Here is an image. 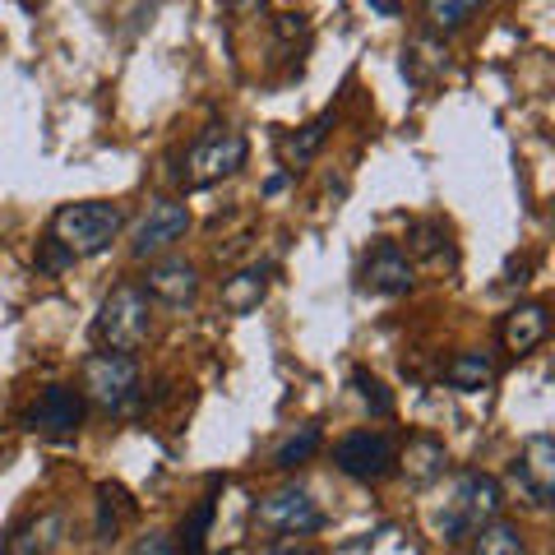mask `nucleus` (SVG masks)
Returning <instances> with one entry per match:
<instances>
[{
  "instance_id": "12",
  "label": "nucleus",
  "mask_w": 555,
  "mask_h": 555,
  "mask_svg": "<svg viewBox=\"0 0 555 555\" xmlns=\"http://www.w3.org/2000/svg\"><path fill=\"white\" fill-rule=\"evenodd\" d=\"M61 537H65V514L42 509V514L24 518V524L5 537V551L0 555H51L61 546Z\"/></svg>"
},
{
  "instance_id": "17",
  "label": "nucleus",
  "mask_w": 555,
  "mask_h": 555,
  "mask_svg": "<svg viewBox=\"0 0 555 555\" xmlns=\"http://www.w3.org/2000/svg\"><path fill=\"white\" fill-rule=\"evenodd\" d=\"M444 379H449L454 389H467V393L486 389V385L495 379V361L486 357V352H459V357L444 366Z\"/></svg>"
},
{
  "instance_id": "23",
  "label": "nucleus",
  "mask_w": 555,
  "mask_h": 555,
  "mask_svg": "<svg viewBox=\"0 0 555 555\" xmlns=\"http://www.w3.org/2000/svg\"><path fill=\"white\" fill-rule=\"evenodd\" d=\"M214 514H218L214 500H199L195 514L181 524V551L185 555H204V537H208V528H214Z\"/></svg>"
},
{
  "instance_id": "19",
  "label": "nucleus",
  "mask_w": 555,
  "mask_h": 555,
  "mask_svg": "<svg viewBox=\"0 0 555 555\" xmlns=\"http://www.w3.org/2000/svg\"><path fill=\"white\" fill-rule=\"evenodd\" d=\"M328 126H334V112H324V116H315L310 126H301L297 134H287L283 139V158L292 163V167H301V163H310L320 153V144L328 139Z\"/></svg>"
},
{
  "instance_id": "29",
  "label": "nucleus",
  "mask_w": 555,
  "mask_h": 555,
  "mask_svg": "<svg viewBox=\"0 0 555 555\" xmlns=\"http://www.w3.org/2000/svg\"><path fill=\"white\" fill-rule=\"evenodd\" d=\"M228 10L232 14H259L264 10V0H228Z\"/></svg>"
},
{
  "instance_id": "18",
  "label": "nucleus",
  "mask_w": 555,
  "mask_h": 555,
  "mask_svg": "<svg viewBox=\"0 0 555 555\" xmlns=\"http://www.w3.org/2000/svg\"><path fill=\"white\" fill-rule=\"evenodd\" d=\"M467 555H524V532H518V524L491 518L486 528L473 532V551Z\"/></svg>"
},
{
  "instance_id": "9",
  "label": "nucleus",
  "mask_w": 555,
  "mask_h": 555,
  "mask_svg": "<svg viewBox=\"0 0 555 555\" xmlns=\"http://www.w3.org/2000/svg\"><path fill=\"white\" fill-rule=\"evenodd\" d=\"M185 228H190L185 204H177V199L149 204V214L139 218V228H134L130 255H134V259H149V255H158V250H167V246H177V241L185 236Z\"/></svg>"
},
{
  "instance_id": "30",
  "label": "nucleus",
  "mask_w": 555,
  "mask_h": 555,
  "mask_svg": "<svg viewBox=\"0 0 555 555\" xmlns=\"http://www.w3.org/2000/svg\"><path fill=\"white\" fill-rule=\"evenodd\" d=\"M273 555H320V551H310V546H287V551H273Z\"/></svg>"
},
{
  "instance_id": "11",
  "label": "nucleus",
  "mask_w": 555,
  "mask_h": 555,
  "mask_svg": "<svg viewBox=\"0 0 555 555\" xmlns=\"http://www.w3.org/2000/svg\"><path fill=\"white\" fill-rule=\"evenodd\" d=\"M361 287L379 292V297H403L412 292V259L398 241H379V246L366 255L361 264Z\"/></svg>"
},
{
  "instance_id": "4",
  "label": "nucleus",
  "mask_w": 555,
  "mask_h": 555,
  "mask_svg": "<svg viewBox=\"0 0 555 555\" xmlns=\"http://www.w3.org/2000/svg\"><path fill=\"white\" fill-rule=\"evenodd\" d=\"M89 403L98 408H126L130 398L139 393V366L130 352H93L89 361H83V389H79Z\"/></svg>"
},
{
  "instance_id": "27",
  "label": "nucleus",
  "mask_w": 555,
  "mask_h": 555,
  "mask_svg": "<svg viewBox=\"0 0 555 555\" xmlns=\"http://www.w3.org/2000/svg\"><path fill=\"white\" fill-rule=\"evenodd\" d=\"M134 555H177V542H171V537H163V532H149L144 542L134 546Z\"/></svg>"
},
{
  "instance_id": "16",
  "label": "nucleus",
  "mask_w": 555,
  "mask_h": 555,
  "mask_svg": "<svg viewBox=\"0 0 555 555\" xmlns=\"http://www.w3.org/2000/svg\"><path fill=\"white\" fill-rule=\"evenodd\" d=\"M444 463H449V459H444V444L430 440V436H416V440L403 449V473H408V481H416V486L444 477Z\"/></svg>"
},
{
  "instance_id": "15",
  "label": "nucleus",
  "mask_w": 555,
  "mask_h": 555,
  "mask_svg": "<svg viewBox=\"0 0 555 555\" xmlns=\"http://www.w3.org/2000/svg\"><path fill=\"white\" fill-rule=\"evenodd\" d=\"M264 292H269V264H250L222 283V306H228L232 315H250V310H259V301H264Z\"/></svg>"
},
{
  "instance_id": "31",
  "label": "nucleus",
  "mask_w": 555,
  "mask_h": 555,
  "mask_svg": "<svg viewBox=\"0 0 555 555\" xmlns=\"http://www.w3.org/2000/svg\"><path fill=\"white\" fill-rule=\"evenodd\" d=\"M214 555H228V551H214Z\"/></svg>"
},
{
  "instance_id": "3",
  "label": "nucleus",
  "mask_w": 555,
  "mask_h": 555,
  "mask_svg": "<svg viewBox=\"0 0 555 555\" xmlns=\"http://www.w3.org/2000/svg\"><path fill=\"white\" fill-rule=\"evenodd\" d=\"M153 328V310H149V292L139 283H120L107 292V301L98 306L93 320V343L102 352H134Z\"/></svg>"
},
{
  "instance_id": "22",
  "label": "nucleus",
  "mask_w": 555,
  "mask_h": 555,
  "mask_svg": "<svg viewBox=\"0 0 555 555\" xmlns=\"http://www.w3.org/2000/svg\"><path fill=\"white\" fill-rule=\"evenodd\" d=\"M126 514H130L126 491H120V486H102L98 491V537L102 542H112V537L120 532V518Z\"/></svg>"
},
{
  "instance_id": "28",
  "label": "nucleus",
  "mask_w": 555,
  "mask_h": 555,
  "mask_svg": "<svg viewBox=\"0 0 555 555\" xmlns=\"http://www.w3.org/2000/svg\"><path fill=\"white\" fill-rule=\"evenodd\" d=\"M278 38H283V42H292V38H301V33H306V14H278Z\"/></svg>"
},
{
  "instance_id": "26",
  "label": "nucleus",
  "mask_w": 555,
  "mask_h": 555,
  "mask_svg": "<svg viewBox=\"0 0 555 555\" xmlns=\"http://www.w3.org/2000/svg\"><path fill=\"white\" fill-rule=\"evenodd\" d=\"M69 264H75V255H69L56 236H47V241H42V255H38V269H42V273H61V269H69Z\"/></svg>"
},
{
  "instance_id": "1",
  "label": "nucleus",
  "mask_w": 555,
  "mask_h": 555,
  "mask_svg": "<svg viewBox=\"0 0 555 555\" xmlns=\"http://www.w3.org/2000/svg\"><path fill=\"white\" fill-rule=\"evenodd\" d=\"M500 505H505V491H500L495 477L463 473V477H454L444 505L436 509V528H440L444 542H467L477 528H486L500 514Z\"/></svg>"
},
{
  "instance_id": "24",
  "label": "nucleus",
  "mask_w": 555,
  "mask_h": 555,
  "mask_svg": "<svg viewBox=\"0 0 555 555\" xmlns=\"http://www.w3.org/2000/svg\"><path fill=\"white\" fill-rule=\"evenodd\" d=\"M352 385H357V393H361V403H366L375 416H389V412H393L389 389L379 385V379H375L371 371H352Z\"/></svg>"
},
{
  "instance_id": "21",
  "label": "nucleus",
  "mask_w": 555,
  "mask_h": 555,
  "mask_svg": "<svg viewBox=\"0 0 555 555\" xmlns=\"http://www.w3.org/2000/svg\"><path fill=\"white\" fill-rule=\"evenodd\" d=\"M486 5V0H426V20L430 28H440V33H454L463 28L473 14Z\"/></svg>"
},
{
  "instance_id": "25",
  "label": "nucleus",
  "mask_w": 555,
  "mask_h": 555,
  "mask_svg": "<svg viewBox=\"0 0 555 555\" xmlns=\"http://www.w3.org/2000/svg\"><path fill=\"white\" fill-rule=\"evenodd\" d=\"M440 241H444V228H440V222H422V228H412L408 250H412V255H436V250H440Z\"/></svg>"
},
{
  "instance_id": "5",
  "label": "nucleus",
  "mask_w": 555,
  "mask_h": 555,
  "mask_svg": "<svg viewBox=\"0 0 555 555\" xmlns=\"http://www.w3.org/2000/svg\"><path fill=\"white\" fill-rule=\"evenodd\" d=\"M246 167V134L236 130H208L185 158V181L190 185H218Z\"/></svg>"
},
{
  "instance_id": "6",
  "label": "nucleus",
  "mask_w": 555,
  "mask_h": 555,
  "mask_svg": "<svg viewBox=\"0 0 555 555\" xmlns=\"http://www.w3.org/2000/svg\"><path fill=\"white\" fill-rule=\"evenodd\" d=\"M255 524L278 537H301V532H315L324 524V514L306 486H283V491L255 500Z\"/></svg>"
},
{
  "instance_id": "10",
  "label": "nucleus",
  "mask_w": 555,
  "mask_h": 555,
  "mask_svg": "<svg viewBox=\"0 0 555 555\" xmlns=\"http://www.w3.org/2000/svg\"><path fill=\"white\" fill-rule=\"evenodd\" d=\"M509 477H514V486H524V495L532 505H551V495H555V440L532 436L524 444V454L514 459Z\"/></svg>"
},
{
  "instance_id": "20",
  "label": "nucleus",
  "mask_w": 555,
  "mask_h": 555,
  "mask_svg": "<svg viewBox=\"0 0 555 555\" xmlns=\"http://www.w3.org/2000/svg\"><path fill=\"white\" fill-rule=\"evenodd\" d=\"M324 444V436H320V426H301L297 436H287L283 444L273 449V467H283V473H292L297 463H306V459H315V449Z\"/></svg>"
},
{
  "instance_id": "7",
  "label": "nucleus",
  "mask_w": 555,
  "mask_h": 555,
  "mask_svg": "<svg viewBox=\"0 0 555 555\" xmlns=\"http://www.w3.org/2000/svg\"><path fill=\"white\" fill-rule=\"evenodd\" d=\"M334 463L352 481H385L398 467V449L385 430H352L347 440L334 444Z\"/></svg>"
},
{
  "instance_id": "8",
  "label": "nucleus",
  "mask_w": 555,
  "mask_h": 555,
  "mask_svg": "<svg viewBox=\"0 0 555 555\" xmlns=\"http://www.w3.org/2000/svg\"><path fill=\"white\" fill-rule=\"evenodd\" d=\"M28 430H38V436H75L79 422H83V393L79 389H69V385H47L38 393V403L28 408Z\"/></svg>"
},
{
  "instance_id": "13",
  "label": "nucleus",
  "mask_w": 555,
  "mask_h": 555,
  "mask_svg": "<svg viewBox=\"0 0 555 555\" xmlns=\"http://www.w3.org/2000/svg\"><path fill=\"white\" fill-rule=\"evenodd\" d=\"M144 292L149 297H158V301H167V306H190L199 297V269L185 264V259H163V264L149 269Z\"/></svg>"
},
{
  "instance_id": "2",
  "label": "nucleus",
  "mask_w": 555,
  "mask_h": 555,
  "mask_svg": "<svg viewBox=\"0 0 555 555\" xmlns=\"http://www.w3.org/2000/svg\"><path fill=\"white\" fill-rule=\"evenodd\" d=\"M120 228H126V208L107 204V199L65 204V208H56V218H51V236H56L75 259L102 255L120 236Z\"/></svg>"
},
{
  "instance_id": "14",
  "label": "nucleus",
  "mask_w": 555,
  "mask_h": 555,
  "mask_svg": "<svg viewBox=\"0 0 555 555\" xmlns=\"http://www.w3.org/2000/svg\"><path fill=\"white\" fill-rule=\"evenodd\" d=\"M546 328H551L546 306L542 301H524V306H514L509 315L500 320V343H505L514 357H528L532 347L546 338Z\"/></svg>"
}]
</instances>
